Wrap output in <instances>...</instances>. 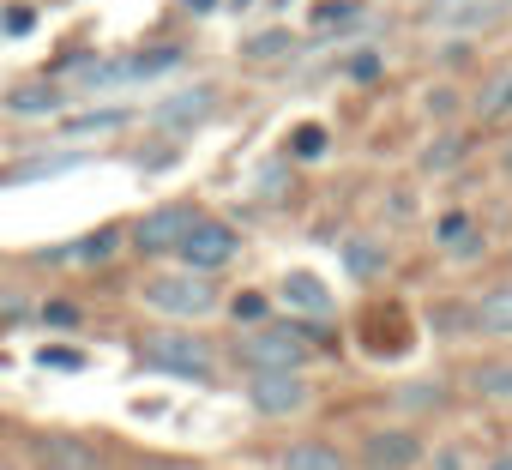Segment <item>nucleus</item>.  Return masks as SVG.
Returning <instances> with one entry per match:
<instances>
[{
    "label": "nucleus",
    "mask_w": 512,
    "mask_h": 470,
    "mask_svg": "<svg viewBox=\"0 0 512 470\" xmlns=\"http://www.w3.org/2000/svg\"><path fill=\"white\" fill-rule=\"evenodd\" d=\"M229 350H235L241 368H308L314 332H308L302 320H284V326H253V320H247V332H235Z\"/></svg>",
    "instance_id": "f257e3e1"
},
{
    "label": "nucleus",
    "mask_w": 512,
    "mask_h": 470,
    "mask_svg": "<svg viewBox=\"0 0 512 470\" xmlns=\"http://www.w3.org/2000/svg\"><path fill=\"white\" fill-rule=\"evenodd\" d=\"M139 362L157 368V374H175V380H199V386L217 380V350L199 332H145L139 338Z\"/></svg>",
    "instance_id": "f03ea898"
},
{
    "label": "nucleus",
    "mask_w": 512,
    "mask_h": 470,
    "mask_svg": "<svg viewBox=\"0 0 512 470\" xmlns=\"http://www.w3.org/2000/svg\"><path fill=\"white\" fill-rule=\"evenodd\" d=\"M139 296H145V308H157L169 320H205V314H217V284H211V272H193V266L145 278Z\"/></svg>",
    "instance_id": "7ed1b4c3"
},
{
    "label": "nucleus",
    "mask_w": 512,
    "mask_h": 470,
    "mask_svg": "<svg viewBox=\"0 0 512 470\" xmlns=\"http://www.w3.org/2000/svg\"><path fill=\"white\" fill-rule=\"evenodd\" d=\"M235 254H241V235L229 223H217V217H193L187 235L175 242V260L193 266V272H223Z\"/></svg>",
    "instance_id": "20e7f679"
},
{
    "label": "nucleus",
    "mask_w": 512,
    "mask_h": 470,
    "mask_svg": "<svg viewBox=\"0 0 512 470\" xmlns=\"http://www.w3.org/2000/svg\"><path fill=\"white\" fill-rule=\"evenodd\" d=\"M247 404L260 416H302L308 410L302 368H247Z\"/></svg>",
    "instance_id": "39448f33"
},
{
    "label": "nucleus",
    "mask_w": 512,
    "mask_h": 470,
    "mask_svg": "<svg viewBox=\"0 0 512 470\" xmlns=\"http://www.w3.org/2000/svg\"><path fill=\"white\" fill-rule=\"evenodd\" d=\"M193 217H199L193 205H157V211H145V217L133 223V248H139V254H175V242L187 235Z\"/></svg>",
    "instance_id": "423d86ee"
},
{
    "label": "nucleus",
    "mask_w": 512,
    "mask_h": 470,
    "mask_svg": "<svg viewBox=\"0 0 512 470\" xmlns=\"http://www.w3.org/2000/svg\"><path fill=\"white\" fill-rule=\"evenodd\" d=\"M512 13V0H434L428 25L434 31H494Z\"/></svg>",
    "instance_id": "0eeeda50"
},
{
    "label": "nucleus",
    "mask_w": 512,
    "mask_h": 470,
    "mask_svg": "<svg viewBox=\"0 0 512 470\" xmlns=\"http://www.w3.org/2000/svg\"><path fill=\"white\" fill-rule=\"evenodd\" d=\"M31 470H103V458L79 434H37L31 440Z\"/></svg>",
    "instance_id": "6e6552de"
},
{
    "label": "nucleus",
    "mask_w": 512,
    "mask_h": 470,
    "mask_svg": "<svg viewBox=\"0 0 512 470\" xmlns=\"http://www.w3.org/2000/svg\"><path fill=\"white\" fill-rule=\"evenodd\" d=\"M422 458V440L410 428H368L362 434V464L368 470H410Z\"/></svg>",
    "instance_id": "1a4fd4ad"
},
{
    "label": "nucleus",
    "mask_w": 512,
    "mask_h": 470,
    "mask_svg": "<svg viewBox=\"0 0 512 470\" xmlns=\"http://www.w3.org/2000/svg\"><path fill=\"white\" fill-rule=\"evenodd\" d=\"M464 320H470V332H476V338H512V284L488 290Z\"/></svg>",
    "instance_id": "9d476101"
},
{
    "label": "nucleus",
    "mask_w": 512,
    "mask_h": 470,
    "mask_svg": "<svg viewBox=\"0 0 512 470\" xmlns=\"http://www.w3.org/2000/svg\"><path fill=\"white\" fill-rule=\"evenodd\" d=\"M217 109V85H193V91H181V97H163L157 103V121L163 127H193V121H205Z\"/></svg>",
    "instance_id": "9b49d317"
},
{
    "label": "nucleus",
    "mask_w": 512,
    "mask_h": 470,
    "mask_svg": "<svg viewBox=\"0 0 512 470\" xmlns=\"http://www.w3.org/2000/svg\"><path fill=\"white\" fill-rule=\"evenodd\" d=\"M278 296H284L296 314H314V320H326V314H332V290H326L314 272H290V278L278 284Z\"/></svg>",
    "instance_id": "f8f14e48"
},
{
    "label": "nucleus",
    "mask_w": 512,
    "mask_h": 470,
    "mask_svg": "<svg viewBox=\"0 0 512 470\" xmlns=\"http://www.w3.org/2000/svg\"><path fill=\"white\" fill-rule=\"evenodd\" d=\"M284 470H350V458L326 440H296L284 446Z\"/></svg>",
    "instance_id": "ddd939ff"
},
{
    "label": "nucleus",
    "mask_w": 512,
    "mask_h": 470,
    "mask_svg": "<svg viewBox=\"0 0 512 470\" xmlns=\"http://www.w3.org/2000/svg\"><path fill=\"white\" fill-rule=\"evenodd\" d=\"M7 109L13 115H55V109H67V91H55V85H19L7 97Z\"/></svg>",
    "instance_id": "4468645a"
},
{
    "label": "nucleus",
    "mask_w": 512,
    "mask_h": 470,
    "mask_svg": "<svg viewBox=\"0 0 512 470\" xmlns=\"http://www.w3.org/2000/svg\"><path fill=\"white\" fill-rule=\"evenodd\" d=\"M470 386H476V398L512 404V362H488V368H476V374H470Z\"/></svg>",
    "instance_id": "2eb2a0df"
},
{
    "label": "nucleus",
    "mask_w": 512,
    "mask_h": 470,
    "mask_svg": "<svg viewBox=\"0 0 512 470\" xmlns=\"http://www.w3.org/2000/svg\"><path fill=\"white\" fill-rule=\"evenodd\" d=\"M464 151H470V139H464V133H440V139L422 151V169H428V175H446Z\"/></svg>",
    "instance_id": "dca6fc26"
},
{
    "label": "nucleus",
    "mask_w": 512,
    "mask_h": 470,
    "mask_svg": "<svg viewBox=\"0 0 512 470\" xmlns=\"http://www.w3.org/2000/svg\"><path fill=\"white\" fill-rule=\"evenodd\" d=\"M290 49H296L290 31H260V37H247V43H241V61H284Z\"/></svg>",
    "instance_id": "f3484780"
},
{
    "label": "nucleus",
    "mask_w": 512,
    "mask_h": 470,
    "mask_svg": "<svg viewBox=\"0 0 512 470\" xmlns=\"http://www.w3.org/2000/svg\"><path fill=\"white\" fill-rule=\"evenodd\" d=\"M115 127H127V109H97V115H73L61 133L67 139H85V133H115Z\"/></svg>",
    "instance_id": "a211bd4d"
},
{
    "label": "nucleus",
    "mask_w": 512,
    "mask_h": 470,
    "mask_svg": "<svg viewBox=\"0 0 512 470\" xmlns=\"http://www.w3.org/2000/svg\"><path fill=\"white\" fill-rule=\"evenodd\" d=\"M115 248H121V229H97L91 242H73V248H61L55 260H109Z\"/></svg>",
    "instance_id": "6ab92c4d"
},
{
    "label": "nucleus",
    "mask_w": 512,
    "mask_h": 470,
    "mask_svg": "<svg viewBox=\"0 0 512 470\" xmlns=\"http://www.w3.org/2000/svg\"><path fill=\"white\" fill-rule=\"evenodd\" d=\"M356 19H362V0H320V7H314V31L356 25Z\"/></svg>",
    "instance_id": "aec40b11"
},
{
    "label": "nucleus",
    "mask_w": 512,
    "mask_h": 470,
    "mask_svg": "<svg viewBox=\"0 0 512 470\" xmlns=\"http://www.w3.org/2000/svg\"><path fill=\"white\" fill-rule=\"evenodd\" d=\"M0 320H7V326L31 320V296H25V290H0Z\"/></svg>",
    "instance_id": "412c9836"
},
{
    "label": "nucleus",
    "mask_w": 512,
    "mask_h": 470,
    "mask_svg": "<svg viewBox=\"0 0 512 470\" xmlns=\"http://www.w3.org/2000/svg\"><path fill=\"white\" fill-rule=\"evenodd\" d=\"M37 362H43V368H55V374H79V368H85V356H79V350H43Z\"/></svg>",
    "instance_id": "4be33fe9"
},
{
    "label": "nucleus",
    "mask_w": 512,
    "mask_h": 470,
    "mask_svg": "<svg viewBox=\"0 0 512 470\" xmlns=\"http://www.w3.org/2000/svg\"><path fill=\"white\" fill-rule=\"evenodd\" d=\"M326 151V133L320 127H296V157H320Z\"/></svg>",
    "instance_id": "5701e85b"
},
{
    "label": "nucleus",
    "mask_w": 512,
    "mask_h": 470,
    "mask_svg": "<svg viewBox=\"0 0 512 470\" xmlns=\"http://www.w3.org/2000/svg\"><path fill=\"white\" fill-rule=\"evenodd\" d=\"M31 25H37V13H31V7H7V19H0V31H13V37H25Z\"/></svg>",
    "instance_id": "b1692460"
},
{
    "label": "nucleus",
    "mask_w": 512,
    "mask_h": 470,
    "mask_svg": "<svg viewBox=\"0 0 512 470\" xmlns=\"http://www.w3.org/2000/svg\"><path fill=\"white\" fill-rule=\"evenodd\" d=\"M43 320L67 332V326H79V308H73V302H49V308H43Z\"/></svg>",
    "instance_id": "393cba45"
},
{
    "label": "nucleus",
    "mask_w": 512,
    "mask_h": 470,
    "mask_svg": "<svg viewBox=\"0 0 512 470\" xmlns=\"http://www.w3.org/2000/svg\"><path fill=\"white\" fill-rule=\"evenodd\" d=\"M229 314H235V320H260V314H266V296H235Z\"/></svg>",
    "instance_id": "a878e982"
},
{
    "label": "nucleus",
    "mask_w": 512,
    "mask_h": 470,
    "mask_svg": "<svg viewBox=\"0 0 512 470\" xmlns=\"http://www.w3.org/2000/svg\"><path fill=\"white\" fill-rule=\"evenodd\" d=\"M500 109H512V79H500L494 97H482V115H500Z\"/></svg>",
    "instance_id": "bb28decb"
},
{
    "label": "nucleus",
    "mask_w": 512,
    "mask_h": 470,
    "mask_svg": "<svg viewBox=\"0 0 512 470\" xmlns=\"http://www.w3.org/2000/svg\"><path fill=\"white\" fill-rule=\"evenodd\" d=\"M464 229H470V217H464V211H446V217H440V242H458Z\"/></svg>",
    "instance_id": "cd10ccee"
},
{
    "label": "nucleus",
    "mask_w": 512,
    "mask_h": 470,
    "mask_svg": "<svg viewBox=\"0 0 512 470\" xmlns=\"http://www.w3.org/2000/svg\"><path fill=\"white\" fill-rule=\"evenodd\" d=\"M350 266H356V272H374V266H380V254H374L368 242H350Z\"/></svg>",
    "instance_id": "c85d7f7f"
},
{
    "label": "nucleus",
    "mask_w": 512,
    "mask_h": 470,
    "mask_svg": "<svg viewBox=\"0 0 512 470\" xmlns=\"http://www.w3.org/2000/svg\"><path fill=\"white\" fill-rule=\"evenodd\" d=\"M434 470H458V452H440V458H434Z\"/></svg>",
    "instance_id": "c756f323"
},
{
    "label": "nucleus",
    "mask_w": 512,
    "mask_h": 470,
    "mask_svg": "<svg viewBox=\"0 0 512 470\" xmlns=\"http://www.w3.org/2000/svg\"><path fill=\"white\" fill-rule=\"evenodd\" d=\"M482 470H512V452H500V458H488Z\"/></svg>",
    "instance_id": "7c9ffc66"
},
{
    "label": "nucleus",
    "mask_w": 512,
    "mask_h": 470,
    "mask_svg": "<svg viewBox=\"0 0 512 470\" xmlns=\"http://www.w3.org/2000/svg\"><path fill=\"white\" fill-rule=\"evenodd\" d=\"M500 169H506V175H512V139H506V151H500Z\"/></svg>",
    "instance_id": "2f4dec72"
},
{
    "label": "nucleus",
    "mask_w": 512,
    "mask_h": 470,
    "mask_svg": "<svg viewBox=\"0 0 512 470\" xmlns=\"http://www.w3.org/2000/svg\"><path fill=\"white\" fill-rule=\"evenodd\" d=\"M187 7H193V13H211V7H217V0H187Z\"/></svg>",
    "instance_id": "473e14b6"
},
{
    "label": "nucleus",
    "mask_w": 512,
    "mask_h": 470,
    "mask_svg": "<svg viewBox=\"0 0 512 470\" xmlns=\"http://www.w3.org/2000/svg\"><path fill=\"white\" fill-rule=\"evenodd\" d=\"M0 470H19V464H0Z\"/></svg>",
    "instance_id": "72a5a7b5"
}]
</instances>
